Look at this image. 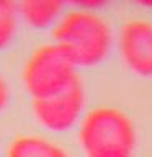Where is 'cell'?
<instances>
[{
  "mask_svg": "<svg viewBox=\"0 0 152 157\" xmlns=\"http://www.w3.org/2000/svg\"><path fill=\"white\" fill-rule=\"evenodd\" d=\"M77 71L78 67L57 44H44L25 64L23 83L33 100H41L78 82Z\"/></svg>",
  "mask_w": 152,
  "mask_h": 157,
  "instance_id": "3957f363",
  "label": "cell"
},
{
  "mask_svg": "<svg viewBox=\"0 0 152 157\" xmlns=\"http://www.w3.org/2000/svg\"><path fill=\"white\" fill-rule=\"evenodd\" d=\"M123 64L139 77H152V23L131 20L123 25L118 36Z\"/></svg>",
  "mask_w": 152,
  "mask_h": 157,
  "instance_id": "5b68a950",
  "label": "cell"
},
{
  "mask_svg": "<svg viewBox=\"0 0 152 157\" xmlns=\"http://www.w3.org/2000/svg\"><path fill=\"white\" fill-rule=\"evenodd\" d=\"M113 0H69V5H72L77 10H87V12H98L110 5Z\"/></svg>",
  "mask_w": 152,
  "mask_h": 157,
  "instance_id": "9c48e42d",
  "label": "cell"
},
{
  "mask_svg": "<svg viewBox=\"0 0 152 157\" xmlns=\"http://www.w3.org/2000/svg\"><path fill=\"white\" fill-rule=\"evenodd\" d=\"M10 103V87L8 82L5 80V77L0 74V113L8 106Z\"/></svg>",
  "mask_w": 152,
  "mask_h": 157,
  "instance_id": "30bf717a",
  "label": "cell"
},
{
  "mask_svg": "<svg viewBox=\"0 0 152 157\" xmlns=\"http://www.w3.org/2000/svg\"><path fill=\"white\" fill-rule=\"evenodd\" d=\"M57 44L72 62L80 67H95L108 57L113 46V31L97 12L74 8L66 12L52 29Z\"/></svg>",
  "mask_w": 152,
  "mask_h": 157,
  "instance_id": "6da1fadb",
  "label": "cell"
},
{
  "mask_svg": "<svg viewBox=\"0 0 152 157\" xmlns=\"http://www.w3.org/2000/svg\"><path fill=\"white\" fill-rule=\"evenodd\" d=\"M7 157H69V154L46 137L20 136L8 146Z\"/></svg>",
  "mask_w": 152,
  "mask_h": 157,
  "instance_id": "52a82bcc",
  "label": "cell"
},
{
  "mask_svg": "<svg viewBox=\"0 0 152 157\" xmlns=\"http://www.w3.org/2000/svg\"><path fill=\"white\" fill-rule=\"evenodd\" d=\"M85 101V90L78 80L52 97L33 100V113L43 128L54 132H66L82 121Z\"/></svg>",
  "mask_w": 152,
  "mask_h": 157,
  "instance_id": "277c9868",
  "label": "cell"
},
{
  "mask_svg": "<svg viewBox=\"0 0 152 157\" xmlns=\"http://www.w3.org/2000/svg\"><path fill=\"white\" fill-rule=\"evenodd\" d=\"M131 2L139 5V7H142V8H150L152 10V0H131Z\"/></svg>",
  "mask_w": 152,
  "mask_h": 157,
  "instance_id": "8fae6325",
  "label": "cell"
},
{
  "mask_svg": "<svg viewBox=\"0 0 152 157\" xmlns=\"http://www.w3.org/2000/svg\"><path fill=\"white\" fill-rule=\"evenodd\" d=\"M78 141L87 157H132L137 134L134 123L124 111L98 106L83 115Z\"/></svg>",
  "mask_w": 152,
  "mask_h": 157,
  "instance_id": "7a4b0ae2",
  "label": "cell"
},
{
  "mask_svg": "<svg viewBox=\"0 0 152 157\" xmlns=\"http://www.w3.org/2000/svg\"><path fill=\"white\" fill-rule=\"evenodd\" d=\"M20 20L21 15L17 0H0V51L15 41Z\"/></svg>",
  "mask_w": 152,
  "mask_h": 157,
  "instance_id": "ba28073f",
  "label": "cell"
},
{
  "mask_svg": "<svg viewBox=\"0 0 152 157\" xmlns=\"http://www.w3.org/2000/svg\"><path fill=\"white\" fill-rule=\"evenodd\" d=\"M21 20L34 29L54 28L64 17L69 0H17Z\"/></svg>",
  "mask_w": 152,
  "mask_h": 157,
  "instance_id": "8992f818",
  "label": "cell"
}]
</instances>
